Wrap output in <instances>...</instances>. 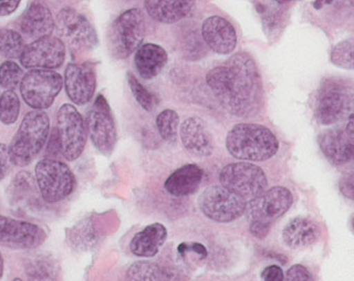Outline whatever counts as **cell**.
<instances>
[{"instance_id": "18", "label": "cell", "mask_w": 354, "mask_h": 281, "mask_svg": "<svg viewBox=\"0 0 354 281\" xmlns=\"http://www.w3.org/2000/svg\"><path fill=\"white\" fill-rule=\"evenodd\" d=\"M203 37L207 46L219 55H230L237 44L232 24L221 17H211L203 24Z\"/></svg>"}, {"instance_id": "5", "label": "cell", "mask_w": 354, "mask_h": 281, "mask_svg": "<svg viewBox=\"0 0 354 281\" xmlns=\"http://www.w3.org/2000/svg\"><path fill=\"white\" fill-rule=\"evenodd\" d=\"M35 180L41 199L55 203L68 197L76 187V178L64 162L57 159H41L35 168Z\"/></svg>"}, {"instance_id": "20", "label": "cell", "mask_w": 354, "mask_h": 281, "mask_svg": "<svg viewBox=\"0 0 354 281\" xmlns=\"http://www.w3.org/2000/svg\"><path fill=\"white\" fill-rule=\"evenodd\" d=\"M19 27L26 37L41 39L51 35L55 29V19L45 3L32 1L24 12Z\"/></svg>"}, {"instance_id": "32", "label": "cell", "mask_w": 354, "mask_h": 281, "mask_svg": "<svg viewBox=\"0 0 354 281\" xmlns=\"http://www.w3.org/2000/svg\"><path fill=\"white\" fill-rule=\"evenodd\" d=\"M353 41L346 39L335 45L331 53V61L336 66L352 71L354 66Z\"/></svg>"}, {"instance_id": "34", "label": "cell", "mask_w": 354, "mask_h": 281, "mask_svg": "<svg viewBox=\"0 0 354 281\" xmlns=\"http://www.w3.org/2000/svg\"><path fill=\"white\" fill-rule=\"evenodd\" d=\"M29 274L30 281H55V271L50 260L39 259L35 261Z\"/></svg>"}, {"instance_id": "15", "label": "cell", "mask_w": 354, "mask_h": 281, "mask_svg": "<svg viewBox=\"0 0 354 281\" xmlns=\"http://www.w3.org/2000/svg\"><path fill=\"white\" fill-rule=\"evenodd\" d=\"M41 227L29 221L0 215V245L13 249H33L46 241Z\"/></svg>"}, {"instance_id": "11", "label": "cell", "mask_w": 354, "mask_h": 281, "mask_svg": "<svg viewBox=\"0 0 354 281\" xmlns=\"http://www.w3.org/2000/svg\"><path fill=\"white\" fill-rule=\"evenodd\" d=\"M247 201L223 185H213L201 193L198 205L207 219L217 223H230L242 217Z\"/></svg>"}, {"instance_id": "6", "label": "cell", "mask_w": 354, "mask_h": 281, "mask_svg": "<svg viewBox=\"0 0 354 281\" xmlns=\"http://www.w3.org/2000/svg\"><path fill=\"white\" fill-rule=\"evenodd\" d=\"M145 35L143 12L136 8L127 10L111 26L109 35L111 53L118 59L128 58L142 46Z\"/></svg>"}, {"instance_id": "10", "label": "cell", "mask_w": 354, "mask_h": 281, "mask_svg": "<svg viewBox=\"0 0 354 281\" xmlns=\"http://www.w3.org/2000/svg\"><path fill=\"white\" fill-rule=\"evenodd\" d=\"M61 154L67 161H75L86 148L88 132L86 122L73 105L64 104L57 114V127Z\"/></svg>"}, {"instance_id": "14", "label": "cell", "mask_w": 354, "mask_h": 281, "mask_svg": "<svg viewBox=\"0 0 354 281\" xmlns=\"http://www.w3.org/2000/svg\"><path fill=\"white\" fill-rule=\"evenodd\" d=\"M292 194L284 187H274L246 203L247 219L249 221L269 224L286 215L292 205Z\"/></svg>"}, {"instance_id": "8", "label": "cell", "mask_w": 354, "mask_h": 281, "mask_svg": "<svg viewBox=\"0 0 354 281\" xmlns=\"http://www.w3.org/2000/svg\"><path fill=\"white\" fill-rule=\"evenodd\" d=\"M62 88V76L48 69H31L24 75L19 84L24 102L39 111L50 108Z\"/></svg>"}, {"instance_id": "21", "label": "cell", "mask_w": 354, "mask_h": 281, "mask_svg": "<svg viewBox=\"0 0 354 281\" xmlns=\"http://www.w3.org/2000/svg\"><path fill=\"white\" fill-rule=\"evenodd\" d=\"M320 235L319 225L308 217H295L286 224L282 231L283 241L292 249L310 246L319 240Z\"/></svg>"}, {"instance_id": "3", "label": "cell", "mask_w": 354, "mask_h": 281, "mask_svg": "<svg viewBox=\"0 0 354 281\" xmlns=\"http://www.w3.org/2000/svg\"><path fill=\"white\" fill-rule=\"evenodd\" d=\"M50 132V120L45 111H29L24 116L9 145L11 163L27 166L41 152Z\"/></svg>"}, {"instance_id": "16", "label": "cell", "mask_w": 354, "mask_h": 281, "mask_svg": "<svg viewBox=\"0 0 354 281\" xmlns=\"http://www.w3.org/2000/svg\"><path fill=\"white\" fill-rule=\"evenodd\" d=\"M63 84L69 100L77 106L91 102L97 87L96 69L91 63H69Z\"/></svg>"}, {"instance_id": "23", "label": "cell", "mask_w": 354, "mask_h": 281, "mask_svg": "<svg viewBox=\"0 0 354 281\" xmlns=\"http://www.w3.org/2000/svg\"><path fill=\"white\" fill-rule=\"evenodd\" d=\"M167 239V229L160 223L151 224L136 233L130 242L134 256L151 258L159 253Z\"/></svg>"}, {"instance_id": "17", "label": "cell", "mask_w": 354, "mask_h": 281, "mask_svg": "<svg viewBox=\"0 0 354 281\" xmlns=\"http://www.w3.org/2000/svg\"><path fill=\"white\" fill-rule=\"evenodd\" d=\"M318 144L322 154L334 165H343L353 158V134L342 128L322 132L318 136Z\"/></svg>"}, {"instance_id": "36", "label": "cell", "mask_w": 354, "mask_h": 281, "mask_svg": "<svg viewBox=\"0 0 354 281\" xmlns=\"http://www.w3.org/2000/svg\"><path fill=\"white\" fill-rule=\"evenodd\" d=\"M11 164L9 146L7 144L0 143V181H3L7 177Z\"/></svg>"}, {"instance_id": "33", "label": "cell", "mask_w": 354, "mask_h": 281, "mask_svg": "<svg viewBox=\"0 0 354 281\" xmlns=\"http://www.w3.org/2000/svg\"><path fill=\"white\" fill-rule=\"evenodd\" d=\"M128 78V84H129L130 90H131L132 94H133L134 98H136L138 104L140 105L144 110L152 111L156 105V98H154L153 94L150 93L145 87L136 79L132 73H128L127 75Z\"/></svg>"}, {"instance_id": "2", "label": "cell", "mask_w": 354, "mask_h": 281, "mask_svg": "<svg viewBox=\"0 0 354 281\" xmlns=\"http://www.w3.org/2000/svg\"><path fill=\"white\" fill-rule=\"evenodd\" d=\"M232 157L243 161L262 162L274 157L279 149L278 138L272 130L258 124L235 125L225 138Z\"/></svg>"}, {"instance_id": "4", "label": "cell", "mask_w": 354, "mask_h": 281, "mask_svg": "<svg viewBox=\"0 0 354 281\" xmlns=\"http://www.w3.org/2000/svg\"><path fill=\"white\" fill-rule=\"evenodd\" d=\"M353 110V88L342 78H328L322 81L315 98L314 114L324 125L338 124L349 118Z\"/></svg>"}, {"instance_id": "31", "label": "cell", "mask_w": 354, "mask_h": 281, "mask_svg": "<svg viewBox=\"0 0 354 281\" xmlns=\"http://www.w3.org/2000/svg\"><path fill=\"white\" fill-rule=\"evenodd\" d=\"M24 71L17 62L7 60L0 64V87L7 91H14L21 84Z\"/></svg>"}, {"instance_id": "26", "label": "cell", "mask_w": 354, "mask_h": 281, "mask_svg": "<svg viewBox=\"0 0 354 281\" xmlns=\"http://www.w3.org/2000/svg\"><path fill=\"white\" fill-rule=\"evenodd\" d=\"M171 270L149 261H138L128 269L124 281H171Z\"/></svg>"}, {"instance_id": "43", "label": "cell", "mask_w": 354, "mask_h": 281, "mask_svg": "<svg viewBox=\"0 0 354 281\" xmlns=\"http://www.w3.org/2000/svg\"><path fill=\"white\" fill-rule=\"evenodd\" d=\"M14 281H24V280H21V278H15V279H14Z\"/></svg>"}, {"instance_id": "30", "label": "cell", "mask_w": 354, "mask_h": 281, "mask_svg": "<svg viewBox=\"0 0 354 281\" xmlns=\"http://www.w3.org/2000/svg\"><path fill=\"white\" fill-rule=\"evenodd\" d=\"M276 3L277 5H272L270 7L259 6L264 10V11H260V14L262 15L263 24H264V33H266L267 35H269V33L274 35L276 31H280L284 21V13L281 9L284 1H276Z\"/></svg>"}, {"instance_id": "22", "label": "cell", "mask_w": 354, "mask_h": 281, "mask_svg": "<svg viewBox=\"0 0 354 281\" xmlns=\"http://www.w3.org/2000/svg\"><path fill=\"white\" fill-rule=\"evenodd\" d=\"M203 179V171L197 164H187L178 168L166 179L164 188L176 197L193 195Z\"/></svg>"}, {"instance_id": "13", "label": "cell", "mask_w": 354, "mask_h": 281, "mask_svg": "<svg viewBox=\"0 0 354 281\" xmlns=\"http://www.w3.org/2000/svg\"><path fill=\"white\" fill-rule=\"evenodd\" d=\"M66 57V46L59 37H41L26 45L21 53V64L28 69H53L62 66Z\"/></svg>"}, {"instance_id": "7", "label": "cell", "mask_w": 354, "mask_h": 281, "mask_svg": "<svg viewBox=\"0 0 354 281\" xmlns=\"http://www.w3.org/2000/svg\"><path fill=\"white\" fill-rule=\"evenodd\" d=\"M55 28L59 39L73 53H88L98 45V35L94 26L73 8H64L59 12L55 19Z\"/></svg>"}, {"instance_id": "1", "label": "cell", "mask_w": 354, "mask_h": 281, "mask_svg": "<svg viewBox=\"0 0 354 281\" xmlns=\"http://www.w3.org/2000/svg\"><path fill=\"white\" fill-rule=\"evenodd\" d=\"M207 83L229 114L237 118L259 114L264 89L258 65L248 53H235L223 65L212 69Z\"/></svg>"}, {"instance_id": "35", "label": "cell", "mask_w": 354, "mask_h": 281, "mask_svg": "<svg viewBox=\"0 0 354 281\" xmlns=\"http://www.w3.org/2000/svg\"><path fill=\"white\" fill-rule=\"evenodd\" d=\"M283 281H314L313 277L304 265H292L284 274Z\"/></svg>"}, {"instance_id": "40", "label": "cell", "mask_w": 354, "mask_h": 281, "mask_svg": "<svg viewBox=\"0 0 354 281\" xmlns=\"http://www.w3.org/2000/svg\"><path fill=\"white\" fill-rule=\"evenodd\" d=\"M21 1L19 0H14V1H0V17H7L11 15L13 12L17 11L19 7Z\"/></svg>"}, {"instance_id": "39", "label": "cell", "mask_w": 354, "mask_h": 281, "mask_svg": "<svg viewBox=\"0 0 354 281\" xmlns=\"http://www.w3.org/2000/svg\"><path fill=\"white\" fill-rule=\"evenodd\" d=\"M270 226H272V225H269V224L251 221L249 230H250L251 235H252L253 237H258V239H264V237H266L267 235H268L269 230H270Z\"/></svg>"}, {"instance_id": "9", "label": "cell", "mask_w": 354, "mask_h": 281, "mask_svg": "<svg viewBox=\"0 0 354 281\" xmlns=\"http://www.w3.org/2000/svg\"><path fill=\"white\" fill-rule=\"evenodd\" d=\"M219 181L223 187L246 199H256L267 191L268 181L262 168L249 162L231 163L221 170Z\"/></svg>"}, {"instance_id": "24", "label": "cell", "mask_w": 354, "mask_h": 281, "mask_svg": "<svg viewBox=\"0 0 354 281\" xmlns=\"http://www.w3.org/2000/svg\"><path fill=\"white\" fill-rule=\"evenodd\" d=\"M168 55L160 45H142L134 55L138 73L145 80L156 78L167 64Z\"/></svg>"}, {"instance_id": "29", "label": "cell", "mask_w": 354, "mask_h": 281, "mask_svg": "<svg viewBox=\"0 0 354 281\" xmlns=\"http://www.w3.org/2000/svg\"><path fill=\"white\" fill-rule=\"evenodd\" d=\"M180 118L177 112L171 109L162 111L157 118V127L160 136L167 140L174 142L177 140L178 132H179Z\"/></svg>"}, {"instance_id": "42", "label": "cell", "mask_w": 354, "mask_h": 281, "mask_svg": "<svg viewBox=\"0 0 354 281\" xmlns=\"http://www.w3.org/2000/svg\"><path fill=\"white\" fill-rule=\"evenodd\" d=\"M3 255L0 253V279L3 277Z\"/></svg>"}, {"instance_id": "41", "label": "cell", "mask_w": 354, "mask_h": 281, "mask_svg": "<svg viewBox=\"0 0 354 281\" xmlns=\"http://www.w3.org/2000/svg\"><path fill=\"white\" fill-rule=\"evenodd\" d=\"M351 177H347L342 180L341 191L344 195L347 196L349 199H353V180L350 181V178Z\"/></svg>"}, {"instance_id": "27", "label": "cell", "mask_w": 354, "mask_h": 281, "mask_svg": "<svg viewBox=\"0 0 354 281\" xmlns=\"http://www.w3.org/2000/svg\"><path fill=\"white\" fill-rule=\"evenodd\" d=\"M25 46L21 33L9 28H0V53L5 58L11 61L21 58Z\"/></svg>"}, {"instance_id": "25", "label": "cell", "mask_w": 354, "mask_h": 281, "mask_svg": "<svg viewBox=\"0 0 354 281\" xmlns=\"http://www.w3.org/2000/svg\"><path fill=\"white\" fill-rule=\"evenodd\" d=\"M146 11L154 21L164 24H175L189 17L193 9L191 0H147Z\"/></svg>"}, {"instance_id": "37", "label": "cell", "mask_w": 354, "mask_h": 281, "mask_svg": "<svg viewBox=\"0 0 354 281\" xmlns=\"http://www.w3.org/2000/svg\"><path fill=\"white\" fill-rule=\"evenodd\" d=\"M262 279L264 281H283L284 273L278 265H269L263 271Z\"/></svg>"}, {"instance_id": "19", "label": "cell", "mask_w": 354, "mask_h": 281, "mask_svg": "<svg viewBox=\"0 0 354 281\" xmlns=\"http://www.w3.org/2000/svg\"><path fill=\"white\" fill-rule=\"evenodd\" d=\"M182 144L187 152L199 158L211 156L214 150L213 138L201 118H187L180 127Z\"/></svg>"}, {"instance_id": "28", "label": "cell", "mask_w": 354, "mask_h": 281, "mask_svg": "<svg viewBox=\"0 0 354 281\" xmlns=\"http://www.w3.org/2000/svg\"><path fill=\"white\" fill-rule=\"evenodd\" d=\"M21 112V100L14 91H5L0 96V122L3 125H13Z\"/></svg>"}, {"instance_id": "38", "label": "cell", "mask_w": 354, "mask_h": 281, "mask_svg": "<svg viewBox=\"0 0 354 281\" xmlns=\"http://www.w3.org/2000/svg\"><path fill=\"white\" fill-rule=\"evenodd\" d=\"M61 154L60 140H59L58 132L55 128L53 129V134L50 136V140L47 146V156L48 159H55V156Z\"/></svg>"}, {"instance_id": "12", "label": "cell", "mask_w": 354, "mask_h": 281, "mask_svg": "<svg viewBox=\"0 0 354 281\" xmlns=\"http://www.w3.org/2000/svg\"><path fill=\"white\" fill-rule=\"evenodd\" d=\"M86 132L98 152L110 154L118 142V129L110 105L104 95H97L86 116Z\"/></svg>"}]
</instances>
